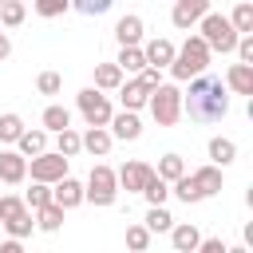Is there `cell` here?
Returning a JSON list of instances; mask_svg holds the SVG:
<instances>
[{"label": "cell", "instance_id": "obj_32", "mask_svg": "<svg viewBox=\"0 0 253 253\" xmlns=\"http://www.w3.org/2000/svg\"><path fill=\"white\" fill-rule=\"evenodd\" d=\"M24 16H28V8H24L20 0H4V4H0V24H4V28L24 24Z\"/></svg>", "mask_w": 253, "mask_h": 253}, {"label": "cell", "instance_id": "obj_20", "mask_svg": "<svg viewBox=\"0 0 253 253\" xmlns=\"http://www.w3.org/2000/svg\"><path fill=\"white\" fill-rule=\"evenodd\" d=\"M63 134V130H71V111L67 107H59V103H51L47 111H43V134Z\"/></svg>", "mask_w": 253, "mask_h": 253}, {"label": "cell", "instance_id": "obj_12", "mask_svg": "<svg viewBox=\"0 0 253 253\" xmlns=\"http://www.w3.org/2000/svg\"><path fill=\"white\" fill-rule=\"evenodd\" d=\"M28 178V162L16 150H0V182L4 186H20Z\"/></svg>", "mask_w": 253, "mask_h": 253}, {"label": "cell", "instance_id": "obj_29", "mask_svg": "<svg viewBox=\"0 0 253 253\" xmlns=\"http://www.w3.org/2000/svg\"><path fill=\"white\" fill-rule=\"evenodd\" d=\"M36 225H40L43 233H55V229L63 225V210H59V206H43V210H36Z\"/></svg>", "mask_w": 253, "mask_h": 253}, {"label": "cell", "instance_id": "obj_8", "mask_svg": "<svg viewBox=\"0 0 253 253\" xmlns=\"http://www.w3.org/2000/svg\"><path fill=\"white\" fill-rule=\"evenodd\" d=\"M150 178H154V170H150L146 162H126V166L115 174V182H119L123 190H130V194H142V190L150 186Z\"/></svg>", "mask_w": 253, "mask_h": 253}, {"label": "cell", "instance_id": "obj_41", "mask_svg": "<svg viewBox=\"0 0 253 253\" xmlns=\"http://www.w3.org/2000/svg\"><path fill=\"white\" fill-rule=\"evenodd\" d=\"M194 253H225V241L221 237H202V245Z\"/></svg>", "mask_w": 253, "mask_h": 253}, {"label": "cell", "instance_id": "obj_45", "mask_svg": "<svg viewBox=\"0 0 253 253\" xmlns=\"http://www.w3.org/2000/svg\"><path fill=\"white\" fill-rule=\"evenodd\" d=\"M225 253H249L245 245H225Z\"/></svg>", "mask_w": 253, "mask_h": 253}, {"label": "cell", "instance_id": "obj_23", "mask_svg": "<svg viewBox=\"0 0 253 253\" xmlns=\"http://www.w3.org/2000/svg\"><path fill=\"white\" fill-rule=\"evenodd\" d=\"M79 138H83V150H91V154H99V158H103V154L111 150V142H115L111 130H103V126H91V130L79 134Z\"/></svg>", "mask_w": 253, "mask_h": 253}, {"label": "cell", "instance_id": "obj_24", "mask_svg": "<svg viewBox=\"0 0 253 253\" xmlns=\"http://www.w3.org/2000/svg\"><path fill=\"white\" fill-rule=\"evenodd\" d=\"M115 87H123V71L115 63H99L95 67V91H115Z\"/></svg>", "mask_w": 253, "mask_h": 253}, {"label": "cell", "instance_id": "obj_18", "mask_svg": "<svg viewBox=\"0 0 253 253\" xmlns=\"http://www.w3.org/2000/svg\"><path fill=\"white\" fill-rule=\"evenodd\" d=\"M225 91L253 95V67H245V63H233V67L225 71Z\"/></svg>", "mask_w": 253, "mask_h": 253}, {"label": "cell", "instance_id": "obj_19", "mask_svg": "<svg viewBox=\"0 0 253 253\" xmlns=\"http://www.w3.org/2000/svg\"><path fill=\"white\" fill-rule=\"evenodd\" d=\"M16 146H20L16 154H20L24 162H28V158H40V154H47V134H43V130H24Z\"/></svg>", "mask_w": 253, "mask_h": 253}, {"label": "cell", "instance_id": "obj_1", "mask_svg": "<svg viewBox=\"0 0 253 253\" xmlns=\"http://www.w3.org/2000/svg\"><path fill=\"white\" fill-rule=\"evenodd\" d=\"M182 115H190V123H217L229 115V91L221 79L213 75H198L190 79V91L182 95Z\"/></svg>", "mask_w": 253, "mask_h": 253}, {"label": "cell", "instance_id": "obj_3", "mask_svg": "<svg viewBox=\"0 0 253 253\" xmlns=\"http://www.w3.org/2000/svg\"><path fill=\"white\" fill-rule=\"evenodd\" d=\"M146 107H150V115H154L158 126H174V123L182 119V91H178L174 83H158V87L150 91Z\"/></svg>", "mask_w": 253, "mask_h": 253}, {"label": "cell", "instance_id": "obj_7", "mask_svg": "<svg viewBox=\"0 0 253 253\" xmlns=\"http://www.w3.org/2000/svg\"><path fill=\"white\" fill-rule=\"evenodd\" d=\"M63 178H67V158H59L55 150L32 158V182H40V186H55V182H63Z\"/></svg>", "mask_w": 253, "mask_h": 253}, {"label": "cell", "instance_id": "obj_37", "mask_svg": "<svg viewBox=\"0 0 253 253\" xmlns=\"http://www.w3.org/2000/svg\"><path fill=\"white\" fill-rule=\"evenodd\" d=\"M36 87H40V95H55V91L63 87V79H59L55 71H43V75L36 79Z\"/></svg>", "mask_w": 253, "mask_h": 253}, {"label": "cell", "instance_id": "obj_30", "mask_svg": "<svg viewBox=\"0 0 253 253\" xmlns=\"http://www.w3.org/2000/svg\"><path fill=\"white\" fill-rule=\"evenodd\" d=\"M24 130H28V126H24L20 115H0V142H20Z\"/></svg>", "mask_w": 253, "mask_h": 253}, {"label": "cell", "instance_id": "obj_40", "mask_svg": "<svg viewBox=\"0 0 253 253\" xmlns=\"http://www.w3.org/2000/svg\"><path fill=\"white\" fill-rule=\"evenodd\" d=\"M237 55H241L245 67H253V36H241L237 40Z\"/></svg>", "mask_w": 253, "mask_h": 253}, {"label": "cell", "instance_id": "obj_27", "mask_svg": "<svg viewBox=\"0 0 253 253\" xmlns=\"http://www.w3.org/2000/svg\"><path fill=\"white\" fill-rule=\"evenodd\" d=\"M225 20H229V28H233L237 36H249V32H253V4H237L233 16H225Z\"/></svg>", "mask_w": 253, "mask_h": 253}, {"label": "cell", "instance_id": "obj_9", "mask_svg": "<svg viewBox=\"0 0 253 253\" xmlns=\"http://www.w3.org/2000/svg\"><path fill=\"white\" fill-rule=\"evenodd\" d=\"M210 12V0H178L174 4V12H170V20H174V28H194V24H202V16Z\"/></svg>", "mask_w": 253, "mask_h": 253}, {"label": "cell", "instance_id": "obj_13", "mask_svg": "<svg viewBox=\"0 0 253 253\" xmlns=\"http://www.w3.org/2000/svg\"><path fill=\"white\" fill-rule=\"evenodd\" d=\"M115 40H119V47H138V40H142V16H123L115 24Z\"/></svg>", "mask_w": 253, "mask_h": 253}, {"label": "cell", "instance_id": "obj_4", "mask_svg": "<svg viewBox=\"0 0 253 253\" xmlns=\"http://www.w3.org/2000/svg\"><path fill=\"white\" fill-rule=\"evenodd\" d=\"M237 40H241V36L229 28V20H225L221 12H206V16H202V43H206L210 51H221V55H225V51H237Z\"/></svg>", "mask_w": 253, "mask_h": 253}, {"label": "cell", "instance_id": "obj_26", "mask_svg": "<svg viewBox=\"0 0 253 253\" xmlns=\"http://www.w3.org/2000/svg\"><path fill=\"white\" fill-rule=\"evenodd\" d=\"M146 233H170L174 229V217L166 213V206H150V213H146V225H142Z\"/></svg>", "mask_w": 253, "mask_h": 253}, {"label": "cell", "instance_id": "obj_39", "mask_svg": "<svg viewBox=\"0 0 253 253\" xmlns=\"http://www.w3.org/2000/svg\"><path fill=\"white\" fill-rule=\"evenodd\" d=\"M111 8V0H79V12L83 16H99V12H107Z\"/></svg>", "mask_w": 253, "mask_h": 253}, {"label": "cell", "instance_id": "obj_6", "mask_svg": "<svg viewBox=\"0 0 253 253\" xmlns=\"http://www.w3.org/2000/svg\"><path fill=\"white\" fill-rule=\"evenodd\" d=\"M75 103H79V115L87 119V126H103V130L111 126V115H115V111H111L107 95H99L95 87H83V91L75 95Z\"/></svg>", "mask_w": 253, "mask_h": 253}, {"label": "cell", "instance_id": "obj_10", "mask_svg": "<svg viewBox=\"0 0 253 253\" xmlns=\"http://www.w3.org/2000/svg\"><path fill=\"white\" fill-rule=\"evenodd\" d=\"M79 202H83V182L63 178V182H55V186H51V206H59L63 213H67V210H75Z\"/></svg>", "mask_w": 253, "mask_h": 253}, {"label": "cell", "instance_id": "obj_16", "mask_svg": "<svg viewBox=\"0 0 253 253\" xmlns=\"http://www.w3.org/2000/svg\"><path fill=\"white\" fill-rule=\"evenodd\" d=\"M190 182L198 186V194H202V198L221 194V170H217V166H202V170H194V174H190Z\"/></svg>", "mask_w": 253, "mask_h": 253}, {"label": "cell", "instance_id": "obj_14", "mask_svg": "<svg viewBox=\"0 0 253 253\" xmlns=\"http://www.w3.org/2000/svg\"><path fill=\"white\" fill-rule=\"evenodd\" d=\"M119 99H123V111H130V115H138V107H146V99H150V91L138 83V79H126L123 87H119Z\"/></svg>", "mask_w": 253, "mask_h": 253}, {"label": "cell", "instance_id": "obj_22", "mask_svg": "<svg viewBox=\"0 0 253 253\" xmlns=\"http://www.w3.org/2000/svg\"><path fill=\"white\" fill-rule=\"evenodd\" d=\"M210 158H213V166H217V170H221V166H229V162L237 158V142H233V138H221V134H217V138H210Z\"/></svg>", "mask_w": 253, "mask_h": 253}, {"label": "cell", "instance_id": "obj_44", "mask_svg": "<svg viewBox=\"0 0 253 253\" xmlns=\"http://www.w3.org/2000/svg\"><path fill=\"white\" fill-rule=\"evenodd\" d=\"M0 253H24V245H20V241H4V245H0Z\"/></svg>", "mask_w": 253, "mask_h": 253}, {"label": "cell", "instance_id": "obj_33", "mask_svg": "<svg viewBox=\"0 0 253 253\" xmlns=\"http://www.w3.org/2000/svg\"><path fill=\"white\" fill-rule=\"evenodd\" d=\"M24 206H28V210H43V206H51V186L32 182V190L24 194Z\"/></svg>", "mask_w": 253, "mask_h": 253}, {"label": "cell", "instance_id": "obj_46", "mask_svg": "<svg viewBox=\"0 0 253 253\" xmlns=\"http://www.w3.org/2000/svg\"><path fill=\"white\" fill-rule=\"evenodd\" d=\"M0 198H4V194H0ZM0 217H4V206H0Z\"/></svg>", "mask_w": 253, "mask_h": 253}, {"label": "cell", "instance_id": "obj_35", "mask_svg": "<svg viewBox=\"0 0 253 253\" xmlns=\"http://www.w3.org/2000/svg\"><path fill=\"white\" fill-rule=\"evenodd\" d=\"M146 245H150V233H146L142 225H126V249L146 253Z\"/></svg>", "mask_w": 253, "mask_h": 253}, {"label": "cell", "instance_id": "obj_25", "mask_svg": "<svg viewBox=\"0 0 253 253\" xmlns=\"http://www.w3.org/2000/svg\"><path fill=\"white\" fill-rule=\"evenodd\" d=\"M79 150H83L79 130H63V134H55V154H59V158H67V162H71Z\"/></svg>", "mask_w": 253, "mask_h": 253}, {"label": "cell", "instance_id": "obj_15", "mask_svg": "<svg viewBox=\"0 0 253 253\" xmlns=\"http://www.w3.org/2000/svg\"><path fill=\"white\" fill-rule=\"evenodd\" d=\"M142 134V123H138V115H130V111H123V115H111V138H126V142H134Z\"/></svg>", "mask_w": 253, "mask_h": 253}, {"label": "cell", "instance_id": "obj_31", "mask_svg": "<svg viewBox=\"0 0 253 253\" xmlns=\"http://www.w3.org/2000/svg\"><path fill=\"white\" fill-rule=\"evenodd\" d=\"M4 225H8V233H12V241H20V237H28V233H32V225H36V217H32L28 210H20V213H16V217H8Z\"/></svg>", "mask_w": 253, "mask_h": 253}, {"label": "cell", "instance_id": "obj_34", "mask_svg": "<svg viewBox=\"0 0 253 253\" xmlns=\"http://www.w3.org/2000/svg\"><path fill=\"white\" fill-rule=\"evenodd\" d=\"M170 194H178V202H186V206H190V202H202V194H198V186L190 182V174H182V178L174 182Z\"/></svg>", "mask_w": 253, "mask_h": 253}, {"label": "cell", "instance_id": "obj_42", "mask_svg": "<svg viewBox=\"0 0 253 253\" xmlns=\"http://www.w3.org/2000/svg\"><path fill=\"white\" fill-rule=\"evenodd\" d=\"M138 83H142L146 91H154V87H158V71H154V67H142V71H138Z\"/></svg>", "mask_w": 253, "mask_h": 253}, {"label": "cell", "instance_id": "obj_11", "mask_svg": "<svg viewBox=\"0 0 253 253\" xmlns=\"http://www.w3.org/2000/svg\"><path fill=\"white\" fill-rule=\"evenodd\" d=\"M174 51H178V47H174L170 40H162V36H158V40H150V43L142 47V59H146V67L162 71V67H170V63H174Z\"/></svg>", "mask_w": 253, "mask_h": 253}, {"label": "cell", "instance_id": "obj_36", "mask_svg": "<svg viewBox=\"0 0 253 253\" xmlns=\"http://www.w3.org/2000/svg\"><path fill=\"white\" fill-rule=\"evenodd\" d=\"M142 194H146V202H150V206H162V202L170 198V186H166V182H158V178H150V186H146Z\"/></svg>", "mask_w": 253, "mask_h": 253}, {"label": "cell", "instance_id": "obj_28", "mask_svg": "<svg viewBox=\"0 0 253 253\" xmlns=\"http://www.w3.org/2000/svg\"><path fill=\"white\" fill-rule=\"evenodd\" d=\"M115 67H119V71H134V75H138V71L146 67L142 47H123V51H119V59H115Z\"/></svg>", "mask_w": 253, "mask_h": 253}, {"label": "cell", "instance_id": "obj_17", "mask_svg": "<svg viewBox=\"0 0 253 253\" xmlns=\"http://www.w3.org/2000/svg\"><path fill=\"white\" fill-rule=\"evenodd\" d=\"M170 241H174V253H194V249L202 245V233H198V225L182 221V225L170 229Z\"/></svg>", "mask_w": 253, "mask_h": 253}, {"label": "cell", "instance_id": "obj_21", "mask_svg": "<svg viewBox=\"0 0 253 253\" xmlns=\"http://www.w3.org/2000/svg\"><path fill=\"white\" fill-rule=\"evenodd\" d=\"M182 174H186L182 154H162V158H158V170H154V178H158V182H166V186H170V182H178Z\"/></svg>", "mask_w": 253, "mask_h": 253}, {"label": "cell", "instance_id": "obj_2", "mask_svg": "<svg viewBox=\"0 0 253 253\" xmlns=\"http://www.w3.org/2000/svg\"><path fill=\"white\" fill-rule=\"evenodd\" d=\"M206 67H210V47L202 43V36H190V40L174 51L170 75H174V79H198V75H206Z\"/></svg>", "mask_w": 253, "mask_h": 253}, {"label": "cell", "instance_id": "obj_38", "mask_svg": "<svg viewBox=\"0 0 253 253\" xmlns=\"http://www.w3.org/2000/svg\"><path fill=\"white\" fill-rule=\"evenodd\" d=\"M36 12H40V16H63V12H67V0H40Z\"/></svg>", "mask_w": 253, "mask_h": 253}, {"label": "cell", "instance_id": "obj_5", "mask_svg": "<svg viewBox=\"0 0 253 253\" xmlns=\"http://www.w3.org/2000/svg\"><path fill=\"white\" fill-rule=\"evenodd\" d=\"M115 198H119L115 170H111V166H91L87 186H83V202H95V206H115Z\"/></svg>", "mask_w": 253, "mask_h": 253}, {"label": "cell", "instance_id": "obj_43", "mask_svg": "<svg viewBox=\"0 0 253 253\" xmlns=\"http://www.w3.org/2000/svg\"><path fill=\"white\" fill-rule=\"evenodd\" d=\"M12 55V40H8V32H0V59H8Z\"/></svg>", "mask_w": 253, "mask_h": 253}]
</instances>
